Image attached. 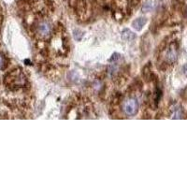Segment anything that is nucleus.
Wrapping results in <instances>:
<instances>
[{
	"mask_svg": "<svg viewBox=\"0 0 187 187\" xmlns=\"http://www.w3.org/2000/svg\"><path fill=\"white\" fill-rule=\"evenodd\" d=\"M146 23V19L145 18H139L136 21L133 22V27L137 30H141V28L144 26V24Z\"/></svg>",
	"mask_w": 187,
	"mask_h": 187,
	"instance_id": "nucleus-4",
	"label": "nucleus"
},
{
	"mask_svg": "<svg viewBox=\"0 0 187 187\" xmlns=\"http://www.w3.org/2000/svg\"><path fill=\"white\" fill-rule=\"evenodd\" d=\"M136 37L135 34L133 32H131L130 30L128 29H126V30H123V33H122V39L123 40H126V41H130L132 40H134Z\"/></svg>",
	"mask_w": 187,
	"mask_h": 187,
	"instance_id": "nucleus-3",
	"label": "nucleus"
},
{
	"mask_svg": "<svg viewBox=\"0 0 187 187\" xmlns=\"http://www.w3.org/2000/svg\"><path fill=\"white\" fill-rule=\"evenodd\" d=\"M177 59V52H176V50L175 49H169L168 50V52L167 54V60L168 62H170V63H172V62H174Z\"/></svg>",
	"mask_w": 187,
	"mask_h": 187,
	"instance_id": "nucleus-5",
	"label": "nucleus"
},
{
	"mask_svg": "<svg viewBox=\"0 0 187 187\" xmlns=\"http://www.w3.org/2000/svg\"><path fill=\"white\" fill-rule=\"evenodd\" d=\"M4 65H5V58L2 54H0V68H2Z\"/></svg>",
	"mask_w": 187,
	"mask_h": 187,
	"instance_id": "nucleus-7",
	"label": "nucleus"
},
{
	"mask_svg": "<svg viewBox=\"0 0 187 187\" xmlns=\"http://www.w3.org/2000/svg\"><path fill=\"white\" fill-rule=\"evenodd\" d=\"M52 31V27L51 24H50L48 22H41L39 26V33L43 36H47L51 34Z\"/></svg>",
	"mask_w": 187,
	"mask_h": 187,
	"instance_id": "nucleus-2",
	"label": "nucleus"
},
{
	"mask_svg": "<svg viewBox=\"0 0 187 187\" xmlns=\"http://www.w3.org/2000/svg\"><path fill=\"white\" fill-rule=\"evenodd\" d=\"M138 101L136 100L135 98H128L123 104V109L126 112V114L129 116H133L137 113L138 111Z\"/></svg>",
	"mask_w": 187,
	"mask_h": 187,
	"instance_id": "nucleus-1",
	"label": "nucleus"
},
{
	"mask_svg": "<svg viewBox=\"0 0 187 187\" xmlns=\"http://www.w3.org/2000/svg\"><path fill=\"white\" fill-rule=\"evenodd\" d=\"M82 36H83V34L80 30H75L74 31V36L77 40H81V37H82Z\"/></svg>",
	"mask_w": 187,
	"mask_h": 187,
	"instance_id": "nucleus-6",
	"label": "nucleus"
}]
</instances>
